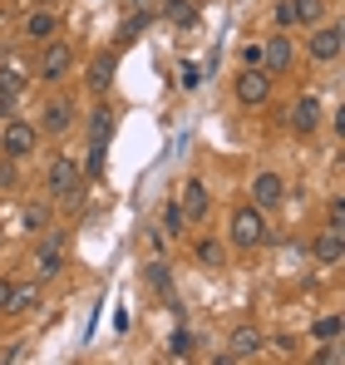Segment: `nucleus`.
I'll use <instances>...</instances> for the list:
<instances>
[{
  "instance_id": "f257e3e1",
  "label": "nucleus",
  "mask_w": 345,
  "mask_h": 365,
  "mask_svg": "<svg viewBox=\"0 0 345 365\" xmlns=\"http://www.w3.org/2000/svg\"><path fill=\"white\" fill-rule=\"evenodd\" d=\"M45 187H50V197H55V202H74V197H79V187H84V168H79L69 153H59L55 163L45 168Z\"/></svg>"
},
{
  "instance_id": "f03ea898",
  "label": "nucleus",
  "mask_w": 345,
  "mask_h": 365,
  "mask_svg": "<svg viewBox=\"0 0 345 365\" xmlns=\"http://www.w3.org/2000/svg\"><path fill=\"white\" fill-rule=\"evenodd\" d=\"M232 247H242V252H252V247H262L267 242V212H262V207H252V202H247V207H237V212H232Z\"/></svg>"
},
{
  "instance_id": "7ed1b4c3",
  "label": "nucleus",
  "mask_w": 345,
  "mask_h": 365,
  "mask_svg": "<svg viewBox=\"0 0 345 365\" xmlns=\"http://www.w3.org/2000/svg\"><path fill=\"white\" fill-rule=\"evenodd\" d=\"M237 104H242V109L272 104V74H267L262 64H247V69L237 74Z\"/></svg>"
},
{
  "instance_id": "20e7f679",
  "label": "nucleus",
  "mask_w": 345,
  "mask_h": 365,
  "mask_svg": "<svg viewBox=\"0 0 345 365\" xmlns=\"http://www.w3.org/2000/svg\"><path fill=\"white\" fill-rule=\"evenodd\" d=\"M341 50H345V30L331 20V25H311V45H306V55L316 64H331V60H341Z\"/></svg>"
},
{
  "instance_id": "39448f33",
  "label": "nucleus",
  "mask_w": 345,
  "mask_h": 365,
  "mask_svg": "<svg viewBox=\"0 0 345 365\" xmlns=\"http://www.w3.org/2000/svg\"><path fill=\"white\" fill-rule=\"evenodd\" d=\"M0 153H5V158H30V153H35V123L5 119V133H0Z\"/></svg>"
},
{
  "instance_id": "423d86ee",
  "label": "nucleus",
  "mask_w": 345,
  "mask_h": 365,
  "mask_svg": "<svg viewBox=\"0 0 345 365\" xmlns=\"http://www.w3.org/2000/svg\"><path fill=\"white\" fill-rule=\"evenodd\" d=\"M267 346V336L257 331V326H237L227 336V356H217V365H232V361H247V356H257Z\"/></svg>"
},
{
  "instance_id": "0eeeda50",
  "label": "nucleus",
  "mask_w": 345,
  "mask_h": 365,
  "mask_svg": "<svg viewBox=\"0 0 345 365\" xmlns=\"http://www.w3.org/2000/svg\"><path fill=\"white\" fill-rule=\"evenodd\" d=\"M321 114H326V109H321V99H316V94H301V99H296V104H291V133H301V138H311V133H316V128H321Z\"/></svg>"
},
{
  "instance_id": "6e6552de",
  "label": "nucleus",
  "mask_w": 345,
  "mask_h": 365,
  "mask_svg": "<svg viewBox=\"0 0 345 365\" xmlns=\"http://www.w3.org/2000/svg\"><path fill=\"white\" fill-rule=\"evenodd\" d=\"M282 197H287V178H282V173L262 168V173L252 178V207H262V212H267V207H277Z\"/></svg>"
},
{
  "instance_id": "1a4fd4ad",
  "label": "nucleus",
  "mask_w": 345,
  "mask_h": 365,
  "mask_svg": "<svg viewBox=\"0 0 345 365\" xmlns=\"http://www.w3.org/2000/svg\"><path fill=\"white\" fill-rule=\"evenodd\" d=\"M69 69H74V50H69V45H59V40H45V55H40V79L59 84Z\"/></svg>"
},
{
  "instance_id": "9d476101",
  "label": "nucleus",
  "mask_w": 345,
  "mask_h": 365,
  "mask_svg": "<svg viewBox=\"0 0 345 365\" xmlns=\"http://www.w3.org/2000/svg\"><path fill=\"white\" fill-rule=\"evenodd\" d=\"M177 207H182V217H187V222H202V217L212 212L207 182H202V178H187V182H182V197H177Z\"/></svg>"
},
{
  "instance_id": "9b49d317",
  "label": "nucleus",
  "mask_w": 345,
  "mask_h": 365,
  "mask_svg": "<svg viewBox=\"0 0 345 365\" xmlns=\"http://www.w3.org/2000/svg\"><path fill=\"white\" fill-rule=\"evenodd\" d=\"M291 64H296V50H291L287 30H277V35L262 45V69H267V74H287Z\"/></svg>"
},
{
  "instance_id": "f8f14e48",
  "label": "nucleus",
  "mask_w": 345,
  "mask_h": 365,
  "mask_svg": "<svg viewBox=\"0 0 345 365\" xmlns=\"http://www.w3.org/2000/svg\"><path fill=\"white\" fill-rule=\"evenodd\" d=\"M64 272V252H59V237H45V242L35 247V277L40 282H50Z\"/></svg>"
},
{
  "instance_id": "ddd939ff",
  "label": "nucleus",
  "mask_w": 345,
  "mask_h": 365,
  "mask_svg": "<svg viewBox=\"0 0 345 365\" xmlns=\"http://www.w3.org/2000/svg\"><path fill=\"white\" fill-rule=\"evenodd\" d=\"M114 69H118V50H104V55H94V64H89V89L94 94H109V84H114Z\"/></svg>"
},
{
  "instance_id": "4468645a",
  "label": "nucleus",
  "mask_w": 345,
  "mask_h": 365,
  "mask_svg": "<svg viewBox=\"0 0 345 365\" xmlns=\"http://www.w3.org/2000/svg\"><path fill=\"white\" fill-rule=\"evenodd\" d=\"M55 30H59V15L55 10H30L25 15V40H35V45H45V40H55Z\"/></svg>"
},
{
  "instance_id": "2eb2a0df",
  "label": "nucleus",
  "mask_w": 345,
  "mask_h": 365,
  "mask_svg": "<svg viewBox=\"0 0 345 365\" xmlns=\"http://www.w3.org/2000/svg\"><path fill=\"white\" fill-rule=\"evenodd\" d=\"M311 257H316L321 267H336V262L345 257V232H336V227H326V232H321V237L311 242Z\"/></svg>"
},
{
  "instance_id": "dca6fc26",
  "label": "nucleus",
  "mask_w": 345,
  "mask_h": 365,
  "mask_svg": "<svg viewBox=\"0 0 345 365\" xmlns=\"http://www.w3.org/2000/svg\"><path fill=\"white\" fill-rule=\"evenodd\" d=\"M74 123V99H50L45 104V133H64Z\"/></svg>"
},
{
  "instance_id": "f3484780",
  "label": "nucleus",
  "mask_w": 345,
  "mask_h": 365,
  "mask_svg": "<svg viewBox=\"0 0 345 365\" xmlns=\"http://www.w3.org/2000/svg\"><path fill=\"white\" fill-rule=\"evenodd\" d=\"M291 20H296L301 30L321 25V20H326V0H291Z\"/></svg>"
},
{
  "instance_id": "a211bd4d",
  "label": "nucleus",
  "mask_w": 345,
  "mask_h": 365,
  "mask_svg": "<svg viewBox=\"0 0 345 365\" xmlns=\"http://www.w3.org/2000/svg\"><path fill=\"white\" fill-rule=\"evenodd\" d=\"M109 128H114V109L99 104L94 119H89V143H94V148H109Z\"/></svg>"
},
{
  "instance_id": "6ab92c4d",
  "label": "nucleus",
  "mask_w": 345,
  "mask_h": 365,
  "mask_svg": "<svg viewBox=\"0 0 345 365\" xmlns=\"http://www.w3.org/2000/svg\"><path fill=\"white\" fill-rule=\"evenodd\" d=\"M35 306H40V282H30V287H10V302H5V311H10V316L35 311Z\"/></svg>"
},
{
  "instance_id": "aec40b11",
  "label": "nucleus",
  "mask_w": 345,
  "mask_h": 365,
  "mask_svg": "<svg viewBox=\"0 0 345 365\" xmlns=\"http://www.w3.org/2000/svg\"><path fill=\"white\" fill-rule=\"evenodd\" d=\"M25 84H30V74H25L20 64H0V94H5V99L25 94Z\"/></svg>"
},
{
  "instance_id": "412c9836",
  "label": "nucleus",
  "mask_w": 345,
  "mask_h": 365,
  "mask_svg": "<svg viewBox=\"0 0 345 365\" xmlns=\"http://www.w3.org/2000/svg\"><path fill=\"white\" fill-rule=\"evenodd\" d=\"M163 15H168L177 30H192L197 25V5H187V0H163Z\"/></svg>"
},
{
  "instance_id": "4be33fe9",
  "label": "nucleus",
  "mask_w": 345,
  "mask_h": 365,
  "mask_svg": "<svg viewBox=\"0 0 345 365\" xmlns=\"http://www.w3.org/2000/svg\"><path fill=\"white\" fill-rule=\"evenodd\" d=\"M143 30H148V10L128 15V20H123V30H118V50H123V45H133V40H138Z\"/></svg>"
},
{
  "instance_id": "5701e85b",
  "label": "nucleus",
  "mask_w": 345,
  "mask_h": 365,
  "mask_svg": "<svg viewBox=\"0 0 345 365\" xmlns=\"http://www.w3.org/2000/svg\"><path fill=\"white\" fill-rule=\"evenodd\" d=\"M197 262H202V267H222V262H227V247L202 237V242H197Z\"/></svg>"
},
{
  "instance_id": "b1692460",
  "label": "nucleus",
  "mask_w": 345,
  "mask_h": 365,
  "mask_svg": "<svg viewBox=\"0 0 345 365\" xmlns=\"http://www.w3.org/2000/svg\"><path fill=\"white\" fill-rule=\"evenodd\" d=\"M25 227L30 232H50V202H30L25 207Z\"/></svg>"
},
{
  "instance_id": "393cba45",
  "label": "nucleus",
  "mask_w": 345,
  "mask_h": 365,
  "mask_svg": "<svg viewBox=\"0 0 345 365\" xmlns=\"http://www.w3.org/2000/svg\"><path fill=\"white\" fill-rule=\"evenodd\" d=\"M341 331H345L341 316H321V321L311 326V336H316V341H341Z\"/></svg>"
},
{
  "instance_id": "a878e982",
  "label": "nucleus",
  "mask_w": 345,
  "mask_h": 365,
  "mask_svg": "<svg viewBox=\"0 0 345 365\" xmlns=\"http://www.w3.org/2000/svg\"><path fill=\"white\" fill-rule=\"evenodd\" d=\"M15 187H20V158L0 153V192H15Z\"/></svg>"
},
{
  "instance_id": "bb28decb",
  "label": "nucleus",
  "mask_w": 345,
  "mask_h": 365,
  "mask_svg": "<svg viewBox=\"0 0 345 365\" xmlns=\"http://www.w3.org/2000/svg\"><path fill=\"white\" fill-rule=\"evenodd\" d=\"M158 227H163L168 237H177V232L187 227V217H182V207H177V202H168V207H163V217H158Z\"/></svg>"
},
{
  "instance_id": "cd10ccee",
  "label": "nucleus",
  "mask_w": 345,
  "mask_h": 365,
  "mask_svg": "<svg viewBox=\"0 0 345 365\" xmlns=\"http://www.w3.org/2000/svg\"><path fill=\"white\" fill-rule=\"evenodd\" d=\"M168 351L182 361V356H192L197 351V336H187V331H172V341H168Z\"/></svg>"
},
{
  "instance_id": "c85d7f7f",
  "label": "nucleus",
  "mask_w": 345,
  "mask_h": 365,
  "mask_svg": "<svg viewBox=\"0 0 345 365\" xmlns=\"http://www.w3.org/2000/svg\"><path fill=\"white\" fill-rule=\"evenodd\" d=\"M326 227H336V232H345V197H341V192L331 197V212H326Z\"/></svg>"
},
{
  "instance_id": "c756f323",
  "label": "nucleus",
  "mask_w": 345,
  "mask_h": 365,
  "mask_svg": "<svg viewBox=\"0 0 345 365\" xmlns=\"http://www.w3.org/2000/svg\"><path fill=\"white\" fill-rule=\"evenodd\" d=\"M272 25H277V30H291V25H296V20H291V0H277V5H272Z\"/></svg>"
},
{
  "instance_id": "7c9ffc66",
  "label": "nucleus",
  "mask_w": 345,
  "mask_h": 365,
  "mask_svg": "<svg viewBox=\"0 0 345 365\" xmlns=\"http://www.w3.org/2000/svg\"><path fill=\"white\" fill-rule=\"evenodd\" d=\"M148 282H153V287H158L163 297H172V287H168V267H163V262H153V267H148Z\"/></svg>"
},
{
  "instance_id": "2f4dec72",
  "label": "nucleus",
  "mask_w": 345,
  "mask_h": 365,
  "mask_svg": "<svg viewBox=\"0 0 345 365\" xmlns=\"http://www.w3.org/2000/svg\"><path fill=\"white\" fill-rule=\"evenodd\" d=\"M197 79H202L197 64H182V89H197Z\"/></svg>"
},
{
  "instance_id": "473e14b6",
  "label": "nucleus",
  "mask_w": 345,
  "mask_h": 365,
  "mask_svg": "<svg viewBox=\"0 0 345 365\" xmlns=\"http://www.w3.org/2000/svg\"><path fill=\"white\" fill-rule=\"evenodd\" d=\"M316 365H341V351L331 346V351H316Z\"/></svg>"
},
{
  "instance_id": "72a5a7b5",
  "label": "nucleus",
  "mask_w": 345,
  "mask_h": 365,
  "mask_svg": "<svg viewBox=\"0 0 345 365\" xmlns=\"http://www.w3.org/2000/svg\"><path fill=\"white\" fill-rule=\"evenodd\" d=\"M10 287H15V282H5V277H0V311H5V302H10Z\"/></svg>"
},
{
  "instance_id": "f704fd0d",
  "label": "nucleus",
  "mask_w": 345,
  "mask_h": 365,
  "mask_svg": "<svg viewBox=\"0 0 345 365\" xmlns=\"http://www.w3.org/2000/svg\"><path fill=\"white\" fill-rule=\"evenodd\" d=\"M0 119H10V99L5 94H0Z\"/></svg>"
},
{
  "instance_id": "c9c22d12",
  "label": "nucleus",
  "mask_w": 345,
  "mask_h": 365,
  "mask_svg": "<svg viewBox=\"0 0 345 365\" xmlns=\"http://www.w3.org/2000/svg\"><path fill=\"white\" fill-rule=\"evenodd\" d=\"M35 5H40V10H55V5H59V0H35Z\"/></svg>"
}]
</instances>
